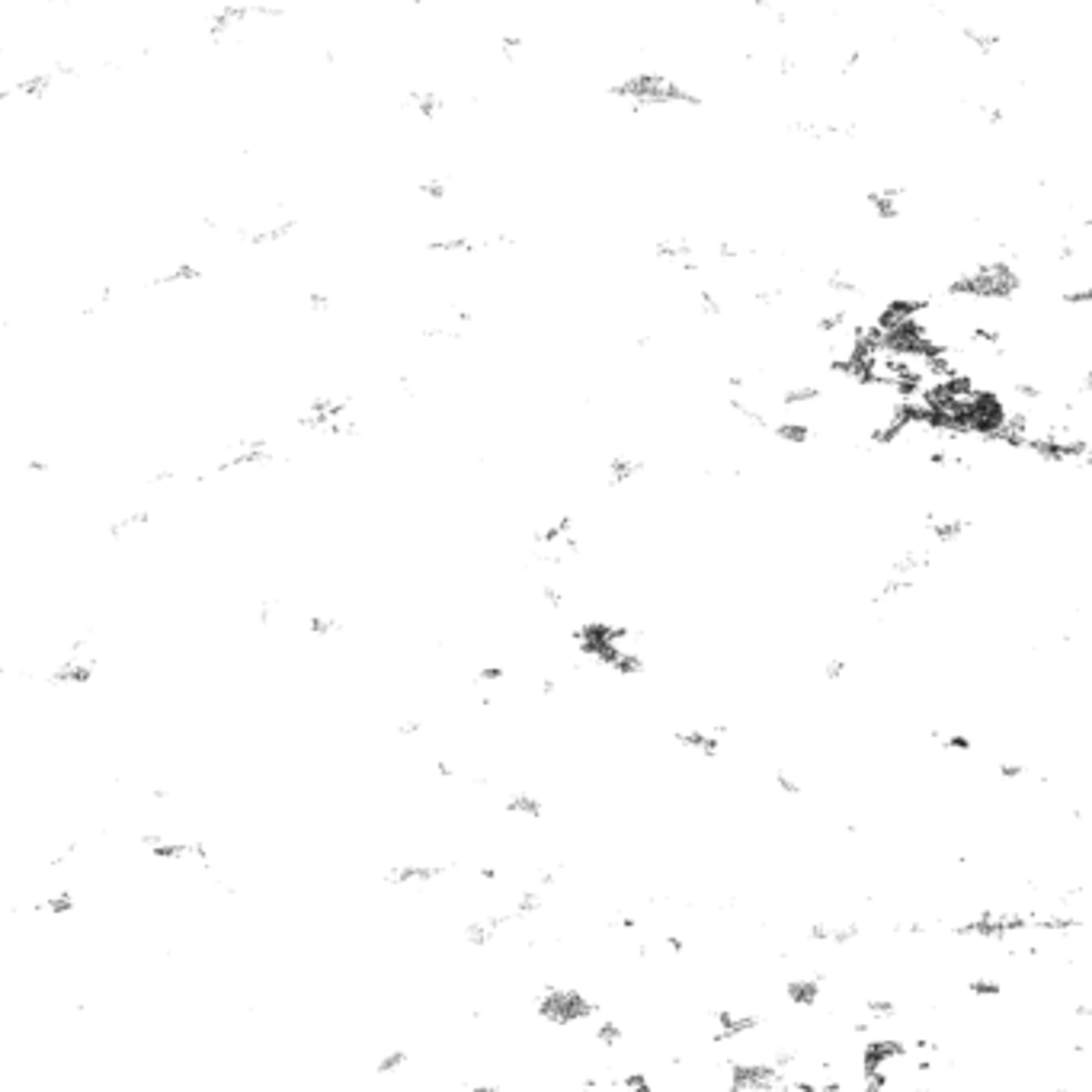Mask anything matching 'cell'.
Wrapping results in <instances>:
<instances>
[{
    "mask_svg": "<svg viewBox=\"0 0 1092 1092\" xmlns=\"http://www.w3.org/2000/svg\"><path fill=\"white\" fill-rule=\"evenodd\" d=\"M536 1012L548 1022V1026L567 1028V1026L583 1022V1019H593L596 1006L590 1003L580 990H574V987H551V990L541 993Z\"/></svg>",
    "mask_w": 1092,
    "mask_h": 1092,
    "instance_id": "cell-1",
    "label": "cell"
},
{
    "mask_svg": "<svg viewBox=\"0 0 1092 1092\" xmlns=\"http://www.w3.org/2000/svg\"><path fill=\"white\" fill-rule=\"evenodd\" d=\"M781 1083V1070L772 1064H731V1090L734 1092H766Z\"/></svg>",
    "mask_w": 1092,
    "mask_h": 1092,
    "instance_id": "cell-2",
    "label": "cell"
},
{
    "mask_svg": "<svg viewBox=\"0 0 1092 1092\" xmlns=\"http://www.w3.org/2000/svg\"><path fill=\"white\" fill-rule=\"evenodd\" d=\"M907 1054V1048L894 1038H871L869 1045L862 1048V1076H871V1073H884V1067L891 1060H900Z\"/></svg>",
    "mask_w": 1092,
    "mask_h": 1092,
    "instance_id": "cell-3",
    "label": "cell"
},
{
    "mask_svg": "<svg viewBox=\"0 0 1092 1092\" xmlns=\"http://www.w3.org/2000/svg\"><path fill=\"white\" fill-rule=\"evenodd\" d=\"M785 1000L791 1006H798V1009H810V1006H817V1000H820V983L814 981V977L788 981L785 983Z\"/></svg>",
    "mask_w": 1092,
    "mask_h": 1092,
    "instance_id": "cell-4",
    "label": "cell"
},
{
    "mask_svg": "<svg viewBox=\"0 0 1092 1092\" xmlns=\"http://www.w3.org/2000/svg\"><path fill=\"white\" fill-rule=\"evenodd\" d=\"M717 740H721V737L712 734V731H679V734H676V743L689 747V750L702 753V757H717V750H721Z\"/></svg>",
    "mask_w": 1092,
    "mask_h": 1092,
    "instance_id": "cell-5",
    "label": "cell"
},
{
    "mask_svg": "<svg viewBox=\"0 0 1092 1092\" xmlns=\"http://www.w3.org/2000/svg\"><path fill=\"white\" fill-rule=\"evenodd\" d=\"M717 1026L721 1035L717 1038H740L747 1031H753L759 1026L757 1016H743V1012H717Z\"/></svg>",
    "mask_w": 1092,
    "mask_h": 1092,
    "instance_id": "cell-6",
    "label": "cell"
},
{
    "mask_svg": "<svg viewBox=\"0 0 1092 1092\" xmlns=\"http://www.w3.org/2000/svg\"><path fill=\"white\" fill-rule=\"evenodd\" d=\"M503 810H507V814H516V817H529V820H538V817L545 814V804L538 801L536 795H529V791H516V795H510V798H507Z\"/></svg>",
    "mask_w": 1092,
    "mask_h": 1092,
    "instance_id": "cell-7",
    "label": "cell"
},
{
    "mask_svg": "<svg viewBox=\"0 0 1092 1092\" xmlns=\"http://www.w3.org/2000/svg\"><path fill=\"white\" fill-rule=\"evenodd\" d=\"M622 1038H624V1031H622V1026H619L615 1019H605V1022H600V1026H596V1041H600L602 1048H619V1045H622Z\"/></svg>",
    "mask_w": 1092,
    "mask_h": 1092,
    "instance_id": "cell-8",
    "label": "cell"
},
{
    "mask_svg": "<svg viewBox=\"0 0 1092 1092\" xmlns=\"http://www.w3.org/2000/svg\"><path fill=\"white\" fill-rule=\"evenodd\" d=\"M859 936H862V929H859L855 923H846V926H830L826 942H833V945H849V942H855Z\"/></svg>",
    "mask_w": 1092,
    "mask_h": 1092,
    "instance_id": "cell-9",
    "label": "cell"
},
{
    "mask_svg": "<svg viewBox=\"0 0 1092 1092\" xmlns=\"http://www.w3.org/2000/svg\"><path fill=\"white\" fill-rule=\"evenodd\" d=\"M538 907H541V897H538L536 891L519 894V900H516V913H513V919H522V916L536 913Z\"/></svg>",
    "mask_w": 1092,
    "mask_h": 1092,
    "instance_id": "cell-10",
    "label": "cell"
},
{
    "mask_svg": "<svg viewBox=\"0 0 1092 1092\" xmlns=\"http://www.w3.org/2000/svg\"><path fill=\"white\" fill-rule=\"evenodd\" d=\"M967 993L971 997H1000V983L990 981V977H977V981L967 983Z\"/></svg>",
    "mask_w": 1092,
    "mask_h": 1092,
    "instance_id": "cell-11",
    "label": "cell"
},
{
    "mask_svg": "<svg viewBox=\"0 0 1092 1092\" xmlns=\"http://www.w3.org/2000/svg\"><path fill=\"white\" fill-rule=\"evenodd\" d=\"M865 1009H869L874 1019H891L897 1006H894V1000H874L871 997V1000H865Z\"/></svg>",
    "mask_w": 1092,
    "mask_h": 1092,
    "instance_id": "cell-12",
    "label": "cell"
},
{
    "mask_svg": "<svg viewBox=\"0 0 1092 1092\" xmlns=\"http://www.w3.org/2000/svg\"><path fill=\"white\" fill-rule=\"evenodd\" d=\"M622 1092H654V1086L644 1073H631V1076H624Z\"/></svg>",
    "mask_w": 1092,
    "mask_h": 1092,
    "instance_id": "cell-13",
    "label": "cell"
},
{
    "mask_svg": "<svg viewBox=\"0 0 1092 1092\" xmlns=\"http://www.w3.org/2000/svg\"><path fill=\"white\" fill-rule=\"evenodd\" d=\"M776 781H779V788L785 791V795H801V785L791 779V776H785V772H776Z\"/></svg>",
    "mask_w": 1092,
    "mask_h": 1092,
    "instance_id": "cell-14",
    "label": "cell"
},
{
    "mask_svg": "<svg viewBox=\"0 0 1092 1092\" xmlns=\"http://www.w3.org/2000/svg\"><path fill=\"white\" fill-rule=\"evenodd\" d=\"M945 747H948V750H958V753H967V750H971V740H967L964 734H952L948 740H945Z\"/></svg>",
    "mask_w": 1092,
    "mask_h": 1092,
    "instance_id": "cell-15",
    "label": "cell"
},
{
    "mask_svg": "<svg viewBox=\"0 0 1092 1092\" xmlns=\"http://www.w3.org/2000/svg\"><path fill=\"white\" fill-rule=\"evenodd\" d=\"M1022 772H1026V769H1022L1019 762H1003V766H1000V776H1003V779H1019Z\"/></svg>",
    "mask_w": 1092,
    "mask_h": 1092,
    "instance_id": "cell-16",
    "label": "cell"
},
{
    "mask_svg": "<svg viewBox=\"0 0 1092 1092\" xmlns=\"http://www.w3.org/2000/svg\"><path fill=\"white\" fill-rule=\"evenodd\" d=\"M462 1092H503L500 1086H493V1083H477V1086H465Z\"/></svg>",
    "mask_w": 1092,
    "mask_h": 1092,
    "instance_id": "cell-17",
    "label": "cell"
}]
</instances>
